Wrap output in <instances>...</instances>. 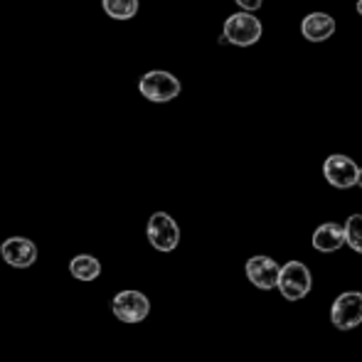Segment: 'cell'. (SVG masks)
Masks as SVG:
<instances>
[{
	"instance_id": "cell-8",
	"label": "cell",
	"mask_w": 362,
	"mask_h": 362,
	"mask_svg": "<svg viewBox=\"0 0 362 362\" xmlns=\"http://www.w3.org/2000/svg\"><path fill=\"white\" fill-rule=\"evenodd\" d=\"M247 276L249 281L262 291L279 288V279H281V267L269 257H252L247 262Z\"/></svg>"
},
{
	"instance_id": "cell-16",
	"label": "cell",
	"mask_w": 362,
	"mask_h": 362,
	"mask_svg": "<svg viewBox=\"0 0 362 362\" xmlns=\"http://www.w3.org/2000/svg\"><path fill=\"white\" fill-rule=\"evenodd\" d=\"M358 185L362 187V168H360V175H358Z\"/></svg>"
},
{
	"instance_id": "cell-4",
	"label": "cell",
	"mask_w": 362,
	"mask_h": 362,
	"mask_svg": "<svg viewBox=\"0 0 362 362\" xmlns=\"http://www.w3.org/2000/svg\"><path fill=\"white\" fill-rule=\"evenodd\" d=\"M330 320L335 328L340 330H353L362 323V293L360 291H348V293L338 296L330 308Z\"/></svg>"
},
{
	"instance_id": "cell-1",
	"label": "cell",
	"mask_w": 362,
	"mask_h": 362,
	"mask_svg": "<svg viewBox=\"0 0 362 362\" xmlns=\"http://www.w3.org/2000/svg\"><path fill=\"white\" fill-rule=\"evenodd\" d=\"M262 23L254 18L252 13H237L229 15L227 23H224V33H222V42L237 45V47H249V45L259 42L262 40Z\"/></svg>"
},
{
	"instance_id": "cell-3",
	"label": "cell",
	"mask_w": 362,
	"mask_h": 362,
	"mask_svg": "<svg viewBox=\"0 0 362 362\" xmlns=\"http://www.w3.org/2000/svg\"><path fill=\"white\" fill-rule=\"evenodd\" d=\"M310 272L305 269V264L300 262H288L281 269V279H279V291L286 300H300L310 293Z\"/></svg>"
},
{
	"instance_id": "cell-17",
	"label": "cell",
	"mask_w": 362,
	"mask_h": 362,
	"mask_svg": "<svg viewBox=\"0 0 362 362\" xmlns=\"http://www.w3.org/2000/svg\"><path fill=\"white\" fill-rule=\"evenodd\" d=\"M358 13L362 15V0H358Z\"/></svg>"
},
{
	"instance_id": "cell-9",
	"label": "cell",
	"mask_w": 362,
	"mask_h": 362,
	"mask_svg": "<svg viewBox=\"0 0 362 362\" xmlns=\"http://www.w3.org/2000/svg\"><path fill=\"white\" fill-rule=\"evenodd\" d=\"M0 254H3L5 264H10L15 269H28L37 262V247L25 237L5 239L3 247H0Z\"/></svg>"
},
{
	"instance_id": "cell-10",
	"label": "cell",
	"mask_w": 362,
	"mask_h": 362,
	"mask_svg": "<svg viewBox=\"0 0 362 362\" xmlns=\"http://www.w3.org/2000/svg\"><path fill=\"white\" fill-rule=\"evenodd\" d=\"M345 242H348L345 227H340V224H335V222L320 224L313 232V249H318V252H323V254L338 252Z\"/></svg>"
},
{
	"instance_id": "cell-13",
	"label": "cell",
	"mask_w": 362,
	"mask_h": 362,
	"mask_svg": "<svg viewBox=\"0 0 362 362\" xmlns=\"http://www.w3.org/2000/svg\"><path fill=\"white\" fill-rule=\"evenodd\" d=\"M104 13L114 20H131L139 13V0H101Z\"/></svg>"
},
{
	"instance_id": "cell-14",
	"label": "cell",
	"mask_w": 362,
	"mask_h": 362,
	"mask_svg": "<svg viewBox=\"0 0 362 362\" xmlns=\"http://www.w3.org/2000/svg\"><path fill=\"white\" fill-rule=\"evenodd\" d=\"M345 234H348V244L358 254H362V215H353L345 222Z\"/></svg>"
},
{
	"instance_id": "cell-6",
	"label": "cell",
	"mask_w": 362,
	"mask_h": 362,
	"mask_svg": "<svg viewBox=\"0 0 362 362\" xmlns=\"http://www.w3.org/2000/svg\"><path fill=\"white\" fill-rule=\"evenodd\" d=\"M111 310L124 323H141L151 313V303H148V298L144 293H139V291H121L111 300Z\"/></svg>"
},
{
	"instance_id": "cell-2",
	"label": "cell",
	"mask_w": 362,
	"mask_h": 362,
	"mask_svg": "<svg viewBox=\"0 0 362 362\" xmlns=\"http://www.w3.org/2000/svg\"><path fill=\"white\" fill-rule=\"evenodd\" d=\"M139 89L148 101H153V104H168V101H173L180 94V81L170 72L156 69V72H148L141 76Z\"/></svg>"
},
{
	"instance_id": "cell-7",
	"label": "cell",
	"mask_w": 362,
	"mask_h": 362,
	"mask_svg": "<svg viewBox=\"0 0 362 362\" xmlns=\"http://www.w3.org/2000/svg\"><path fill=\"white\" fill-rule=\"evenodd\" d=\"M325 180L333 187H340V190H348V187L358 185V175L360 168L350 160L348 156H330L323 165Z\"/></svg>"
},
{
	"instance_id": "cell-15",
	"label": "cell",
	"mask_w": 362,
	"mask_h": 362,
	"mask_svg": "<svg viewBox=\"0 0 362 362\" xmlns=\"http://www.w3.org/2000/svg\"><path fill=\"white\" fill-rule=\"evenodd\" d=\"M234 3H237L242 10H247V13H252V10H259V8H262L264 0H234Z\"/></svg>"
},
{
	"instance_id": "cell-12",
	"label": "cell",
	"mask_w": 362,
	"mask_h": 362,
	"mask_svg": "<svg viewBox=\"0 0 362 362\" xmlns=\"http://www.w3.org/2000/svg\"><path fill=\"white\" fill-rule=\"evenodd\" d=\"M69 272H72V276L79 279V281H94L101 274V264H99V259L89 257V254H81V257H74L72 262H69Z\"/></svg>"
},
{
	"instance_id": "cell-11",
	"label": "cell",
	"mask_w": 362,
	"mask_h": 362,
	"mask_svg": "<svg viewBox=\"0 0 362 362\" xmlns=\"http://www.w3.org/2000/svg\"><path fill=\"white\" fill-rule=\"evenodd\" d=\"M300 33L310 42H325L330 35L335 33V20L328 13H310L308 18L300 23Z\"/></svg>"
},
{
	"instance_id": "cell-5",
	"label": "cell",
	"mask_w": 362,
	"mask_h": 362,
	"mask_svg": "<svg viewBox=\"0 0 362 362\" xmlns=\"http://www.w3.org/2000/svg\"><path fill=\"white\" fill-rule=\"evenodd\" d=\"M148 242L158 252H173L180 242V229H177L175 219L165 212H156L148 219Z\"/></svg>"
}]
</instances>
